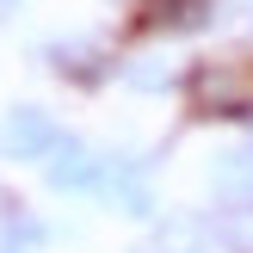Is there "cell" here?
I'll return each mask as SVG.
<instances>
[{
	"mask_svg": "<svg viewBox=\"0 0 253 253\" xmlns=\"http://www.w3.org/2000/svg\"><path fill=\"white\" fill-rule=\"evenodd\" d=\"M185 105H192V118L253 124V86L229 62H192V68H185Z\"/></svg>",
	"mask_w": 253,
	"mask_h": 253,
	"instance_id": "obj_1",
	"label": "cell"
},
{
	"mask_svg": "<svg viewBox=\"0 0 253 253\" xmlns=\"http://www.w3.org/2000/svg\"><path fill=\"white\" fill-rule=\"evenodd\" d=\"M62 142H68V130L56 124V111H43V105H6V124H0V155L6 161H19V167H49Z\"/></svg>",
	"mask_w": 253,
	"mask_h": 253,
	"instance_id": "obj_2",
	"label": "cell"
},
{
	"mask_svg": "<svg viewBox=\"0 0 253 253\" xmlns=\"http://www.w3.org/2000/svg\"><path fill=\"white\" fill-rule=\"evenodd\" d=\"M105 173H111V155H105V148L68 136V142L56 148V161L43 167V185L62 192V198H99V192H105Z\"/></svg>",
	"mask_w": 253,
	"mask_h": 253,
	"instance_id": "obj_3",
	"label": "cell"
},
{
	"mask_svg": "<svg viewBox=\"0 0 253 253\" xmlns=\"http://www.w3.org/2000/svg\"><path fill=\"white\" fill-rule=\"evenodd\" d=\"M43 62H49V74L68 81V86H105L111 74L124 68V62L111 56L105 43H93V37H56V43H43Z\"/></svg>",
	"mask_w": 253,
	"mask_h": 253,
	"instance_id": "obj_4",
	"label": "cell"
},
{
	"mask_svg": "<svg viewBox=\"0 0 253 253\" xmlns=\"http://www.w3.org/2000/svg\"><path fill=\"white\" fill-rule=\"evenodd\" d=\"M148 253H216L210 210H161L148 222Z\"/></svg>",
	"mask_w": 253,
	"mask_h": 253,
	"instance_id": "obj_5",
	"label": "cell"
},
{
	"mask_svg": "<svg viewBox=\"0 0 253 253\" xmlns=\"http://www.w3.org/2000/svg\"><path fill=\"white\" fill-rule=\"evenodd\" d=\"M216 19V0H142L136 6V31L148 37H192Z\"/></svg>",
	"mask_w": 253,
	"mask_h": 253,
	"instance_id": "obj_6",
	"label": "cell"
},
{
	"mask_svg": "<svg viewBox=\"0 0 253 253\" xmlns=\"http://www.w3.org/2000/svg\"><path fill=\"white\" fill-rule=\"evenodd\" d=\"M43 241H49V229L37 222V210L6 198L0 204V253H43Z\"/></svg>",
	"mask_w": 253,
	"mask_h": 253,
	"instance_id": "obj_7",
	"label": "cell"
},
{
	"mask_svg": "<svg viewBox=\"0 0 253 253\" xmlns=\"http://www.w3.org/2000/svg\"><path fill=\"white\" fill-rule=\"evenodd\" d=\"M210 229H216V253H253V198L216 204L210 210Z\"/></svg>",
	"mask_w": 253,
	"mask_h": 253,
	"instance_id": "obj_8",
	"label": "cell"
},
{
	"mask_svg": "<svg viewBox=\"0 0 253 253\" xmlns=\"http://www.w3.org/2000/svg\"><path fill=\"white\" fill-rule=\"evenodd\" d=\"M118 74L136 86V93H167V86H185V74H179V68H167L161 56H136V62H124Z\"/></svg>",
	"mask_w": 253,
	"mask_h": 253,
	"instance_id": "obj_9",
	"label": "cell"
},
{
	"mask_svg": "<svg viewBox=\"0 0 253 253\" xmlns=\"http://www.w3.org/2000/svg\"><path fill=\"white\" fill-rule=\"evenodd\" d=\"M0 6H12V0H0Z\"/></svg>",
	"mask_w": 253,
	"mask_h": 253,
	"instance_id": "obj_10",
	"label": "cell"
}]
</instances>
